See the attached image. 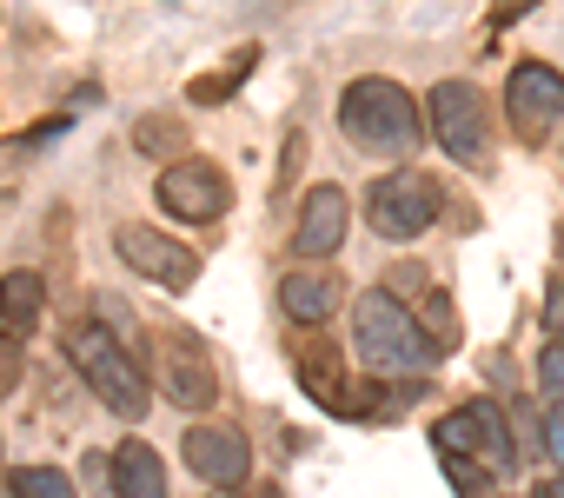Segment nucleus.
Masks as SVG:
<instances>
[{
	"label": "nucleus",
	"mask_w": 564,
	"mask_h": 498,
	"mask_svg": "<svg viewBox=\"0 0 564 498\" xmlns=\"http://www.w3.org/2000/svg\"><path fill=\"white\" fill-rule=\"evenodd\" d=\"M438 465H445V478H452V491H465V498H485V485H491V472H485L478 458H465V452H438Z\"/></svg>",
	"instance_id": "obj_21"
},
{
	"label": "nucleus",
	"mask_w": 564,
	"mask_h": 498,
	"mask_svg": "<svg viewBox=\"0 0 564 498\" xmlns=\"http://www.w3.org/2000/svg\"><path fill=\"white\" fill-rule=\"evenodd\" d=\"M279 306H286L300 326H326V320L346 306V280H339L333 267H313V260H300L286 280H279Z\"/></svg>",
	"instance_id": "obj_14"
},
{
	"label": "nucleus",
	"mask_w": 564,
	"mask_h": 498,
	"mask_svg": "<svg viewBox=\"0 0 564 498\" xmlns=\"http://www.w3.org/2000/svg\"><path fill=\"white\" fill-rule=\"evenodd\" d=\"M67 359L80 366V379L94 386V399L107 405V412H120V419H147V372L127 359V346L107 333V326H74L67 333Z\"/></svg>",
	"instance_id": "obj_3"
},
{
	"label": "nucleus",
	"mask_w": 564,
	"mask_h": 498,
	"mask_svg": "<svg viewBox=\"0 0 564 498\" xmlns=\"http://www.w3.org/2000/svg\"><path fill=\"white\" fill-rule=\"evenodd\" d=\"M425 120H432V133H438V147H445L452 160L485 166V153H491V120H485V94H478L471 80H438L432 100H425Z\"/></svg>",
	"instance_id": "obj_6"
},
{
	"label": "nucleus",
	"mask_w": 564,
	"mask_h": 498,
	"mask_svg": "<svg viewBox=\"0 0 564 498\" xmlns=\"http://www.w3.org/2000/svg\"><path fill=\"white\" fill-rule=\"evenodd\" d=\"M544 320H551V333H564V286H551V306H544Z\"/></svg>",
	"instance_id": "obj_26"
},
{
	"label": "nucleus",
	"mask_w": 564,
	"mask_h": 498,
	"mask_svg": "<svg viewBox=\"0 0 564 498\" xmlns=\"http://www.w3.org/2000/svg\"><path fill=\"white\" fill-rule=\"evenodd\" d=\"M113 253L147 280V286H166V293H186L199 280V253L180 246L173 232H153V226H120L113 232Z\"/></svg>",
	"instance_id": "obj_10"
},
{
	"label": "nucleus",
	"mask_w": 564,
	"mask_h": 498,
	"mask_svg": "<svg viewBox=\"0 0 564 498\" xmlns=\"http://www.w3.org/2000/svg\"><path fill=\"white\" fill-rule=\"evenodd\" d=\"M531 498H564V478H544V485H538Z\"/></svg>",
	"instance_id": "obj_28"
},
{
	"label": "nucleus",
	"mask_w": 564,
	"mask_h": 498,
	"mask_svg": "<svg viewBox=\"0 0 564 498\" xmlns=\"http://www.w3.org/2000/svg\"><path fill=\"white\" fill-rule=\"evenodd\" d=\"M438 213H445V193H438V180L419 173V166L386 173V180H372V193H366V226H372L379 239H392V246L432 232Z\"/></svg>",
	"instance_id": "obj_4"
},
{
	"label": "nucleus",
	"mask_w": 564,
	"mask_h": 498,
	"mask_svg": "<svg viewBox=\"0 0 564 498\" xmlns=\"http://www.w3.org/2000/svg\"><path fill=\"white\" fill-rule=\"evenodd\" d=\"M379 286H386V293H392V300H399V306H405V313H412V320H419V326L438 339V346H445V353L458 346V320H452V300H445V286H438L425 267H392Z\"/></svg>",
	"instance_id": "obj_13"
},
{
	"label": "nucleus",
	"mask_w": 564,
	"mask_h": 498,
	"mask_svg": "<svg viewBox=\"0 0 564 498\" xmlns=\"http://www.w3.org/2000/svg\"><path fill=\"white\" fill-rule=\"evenodd\" d=\"M471 425H478V458H485V472H511V465H518V445H511V432H505V419H498L491 399H471Z\"/></svg>",
	"instance_id": "obj_17"
},
{
	"label": "nucleus",
	"mask_w": 564,
	"mask_h": 498,
	"mask_svg": "<svg viewBox=\"0 0 564 498\" xmlns=\"http://www.w3.org/2000/svg\"><path fill=\"white\" fill-rule=\"evenodd\" d=\"M14 386H21V339L0 333V392H14Z\"/></svg>",
	"instance_id": "obj_23"
},
{
	"label": "nucleus",
	"mask_w": 564,
	"mask_h": 498,
	"mask_svg": "<svg viewBox=\"0 0 564 498\" xmlns=\"http://www.w3.org/2000/svg\"><path fill=\"white\" fill-rule=\"evenodd\" d=\"M8 491L14 498H74V478L54 472V465H14L8 472Z\"/></svg>",
	"instance_id": "obj_20"
},
{
	"label": "nucleus",
	"mask_w": 564,
	"mask_h": 498,
	"mask_svg": "<svg viewBox=\"0 0 564 498\" xmlns=\"http://www.w3.org/2000/svg\"><path fill=\"white\" fill-rule=\"evenodd\" d=\"M153 386H160L180 412H206V405L219 399L213 359H206V346H199L186 326H160V333H153Z\"/></svg>",
	"instance_id": "obj_5"
},
{
	"label": "nucleus",
	"mask_w": 564,
	"mask_h": 498,
	"mask_svg": "<svg viewBox=\"0 0 564 498\" xmlns=\"http://www.w3.org/2000/svg\"><path fill=\"white\" fill-rule=\"evenodd\" d=\"M41 306H47L41 273H8L0 280V333H14V339L41 333Z\"/></svg>",
	"instance_id": "obj_16"
},
{
	"label": "nucleus",
	"mask_w": 564,
	"mask_h": 498,
	"mask_svg": "<svg viewBox=\"0 0 564 498\" xmlns=\"http://www.w3.org/2000/svg\"><path fill=\"white\" fill-rule=\"evenodd\" d=\"M339 127L359 153H379V160H405L425 140V113L399 80H352L339 94Z\"/></svg>",
	"instance_id": "obj_2"
},
{
	"label": "nucleus",
	"mask_w": 564,
	"mask_h": 498,
	"mask_svg": "<svg viewBox=\"0 0 564 498\" xmlns=\"http://www.w3.org/2000/svg\"><path fill=\"white\" fill-rule=\"evenodd\" d=\"M538 392H544V405H564V339H551L538 353Z\"/></svg>",
	"instance_id": "obj_22"
},
{
	"label": "nucleus",
	"mask_w": 564,
	"mask_h": 498,
	"mask_svg": "<svg viewBox=\"0 0 564 498\" xmlns=\"http://www.w3.org/2000/svg\"><path fill=\"white\" fill-rule=\"evenodd\" d=\"M544 452L564 465V405H544Z\"/></svg>",
	"instance_id": "obj_24"
},
{
	"label": "nucleus",
	"mask_w": 564,
	"mask_h": 498,
	"mask_svg": "<svg viewBox=\"0 0 564 498\" xmlns=\"http://www.w3.org/2000/svg\"><path fill=\"white\" fill-rule=\"evenodd\" d=\"M153 193H160V206L173 213V219H186V226H213V219H226V206H232V180H226V166H213V160H173L160 180H153Z\"/></svg>",
	"instance_id": "obj_9"
},
{
	"label": "nucleus",
	"mask_w": 564,
	"mask_h": 498,
	"mask_svg": "<svg viewBox=\"0 0 564 498\" xmlns=\"http://www.w3.org/2000/svg\"><path fill=\"white\" fill-rule=\"evenodd\" d=\"M113 498H166V465L147 439H127L113 452Z\"/></svg>",
	"instance_id": "obj_15"
},
{
	"label": "nucleus",
	"mask_w": 564,
	"mask_h": 498,
	"mask_svg": "<svg viewBox=\"0 0 564 498\" xmlns=\"http://www.w3.org/2000/svg\"><path fill=\"white\" fill-rule=\"evenodd\" d=\"M8 498H14V491H8Z\"/></svg>",
	"instance_id": "obj_29"
},
{
	"label": "nucleus",
	"mask_w": 564,
	"mask_h": 498,
	"mask_svg": "<svg viewBox=\"0 0 564 498\" xmlns=\"http://www.w3.org/2000/svg\"><path fill=\"white\" fill-rule=\"evenodd\" d=\"M293 372H300V386L313 392L319 412H333V419H372L366 392H352V379H346V353L333 339H319V326H306L293 339Z\"/></svg>",
	"instance_id": "obj_8"
},
{
	"label": "nucleus",
	"mask_w": 564,
	"mask_h": 498,
	"mask_svg": "<svg viewBox=\"0 0 564 498\" xmlns=\"http://www.w3.org/2000/svg\"><path fill=\"white\" fill-rule=\"evenodd\" d=\"M133 147H140V153H153V160H166V166H173V160H186V127H180V120H173V113H147V120H140V127H133Z\"/></svg>",
	"instance_id": "obj_19"
},
{
	"label": "nucleus",
	"mask_w": 564,
	"mask_h": 498,
	"mask_svg": "<svg viewBox=\"0 0 564 498\" xmlns=\"http://www.w3.org/2000/svg\"><path fill=\"white\" fill-rule=\"evenodd\" d=\"M180 452H186V472H193L199 485H213V491H232V485H246V472H252V445H246L232 425H186Z\"/></svg>",
	"instance_id": "obj_11"
},
{
	"label": "nucleus",
	"mask_w": 564,
	"mask_h": 498,
	"mask_svg": "<svg viewBox=\"0 0 564 498\" xmlns=\"http://www.w3.org/2000/svg\"><path fill=\"white\" fill-rule=\"evenodd\" d=\"M252 61H259V47H239V54H232V61H226V67H213V74H206V80H193V87H186V100H193V107H219V100H232V94H239V80H246V67H252Z\"/></svg>",
	"instance_id": "obj_18"
},
{
	"label": "nucleus",
	"mask_w": 564,
	"mask_h": 498,
	"mask_svg": "<svg viewBox=\"0 0 564 498\" xmlns=\"http://www.w3.org/2000/svg\"><path fill=\"white\" fill-rule=\"evenodd\" d=\"M505 113H511L524 147H544L564 127V74L544 67V61H518L505 74Z\"/></svg>",
	"instance_id": "obj_7"
},
{
	"label": "nucleus",
	"mask_w": 564,
	"mask_h": 498,
	"mask_svg": "<svg viewBox=\"0 0 564 498\" xmlns=\"http://www.w3.org/2000/svg\"><path fill=\"white\" fill-rule=\"evenodd\" d=\"M346 232H352V199L339 186H313L300 199V219H293V253L313 260V267H326L346 246Z\"/></svg>",
	"instance_id": "obj_12"
},
{
	"label": "nucleus",
	"mask_w": 564,
	"mask_h": 498,
	"mask_svg": "<svg viewBox=\"0 0 564 498\" xmlns=\"http://www.w3.org/2000/svg\"><path fill=\"white\" fill-rule=\"evenodd\" d=\"M226 498H279V491H272V485H252V491H246V485H232Z\"/></svg>",
	"instance_id": "obj_27"
},
{
	"label": "nucleus",
	"mask_w": 564,
	"mask_h": 498,
	"mask_svg": "<svg viewBox=\"0 0 564 498\" xmlns=\"http://www.w3.org/2000/svg\"><path fill=\"white\" fill-rule=\"evenodd\" d=\"M538 8V0H498V8H491V28H511L518 14H531Z\"/></svg>",
	"instance_id": "obj_25"
},
{
	"label": "nucleus",
	"mask_w": 564,
	"mask_h": 498,
	"mask_svg": "<svg viewBox=\"0 0 564 498\" xmlns=\"http://www.w3.org/2000/svg\"><path fill=\"white\" fill-rule=\"evenodd\" d=\"M352 353H359V366L366 372H379V379H425L438 359H445V346L379 286V293H359V306H352Z\"/></svg>",
	"instance_id": "obj_1"
}]
</instances>
